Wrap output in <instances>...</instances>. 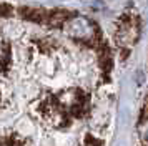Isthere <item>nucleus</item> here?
<instances>
[{
  "label": "nucleus",
  "instance_id": "obj_2",
  "mask_svg": "<svg viewBox=\"0 0 148 146\" xmlns=\"http://www.w3.org/2000/svg\"><path fill=\"white\" fill-rule=\"evenodd\" d=\"M140 37V15L135 10H127L118 17L113 32V46L118 52L120 58H127L135 48Z\"/></svg>",
  "mask_w": 148,
  "mask_h": 146
},
{
  "label": "nucleus",
  "instance_id": "obj_3",
  "mask_svg": "<svg viewBox=\"0 0 148 146\" xmlns=\"http://www.w3.org/2000/svg\"><path fill=\"white\" fill-rule=\"evenodd\" d=\"M136 146H148V90L136 121Z\"/></svg>",
  "mask_w": 148,
  "mask_h": 146
},
{
  "label": "nucleus",
  "instance_id": "obj_1",
  "mask_svg": "<svg viewBox=\"0 0 148 146\" xmlns=\"http://www.w3.org/2000/svg\"><path fill=\"white\" fill-rule=\"evenodd\" d=\"M118 60L85 13L0 0V146H108Z\"/></svg>",
  "mask_w": 148,
  "mask_h": 146
}]
</instances>
